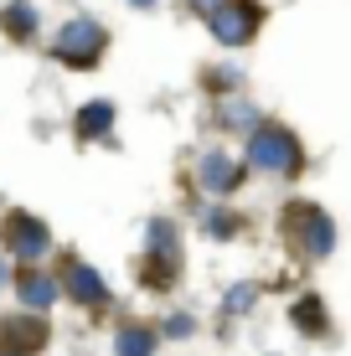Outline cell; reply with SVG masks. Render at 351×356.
<instances>
[{
    "instance_id": "1",
    "label": "cell",
    "mask_w": 351,
    "mask_h": 356,
    "mask_svg": "<svg viewBox=\"0 0 351 356\" xmlns=\"http://www.w3.org/2000/svg\"><path fill=\"white\" fill-rule=\"evenodd\" d=\"M99 47H104V31L93 26V21H72V26L57 36V52H63L67 63H88Z\"/></svg>"
},
{
    "instance_id": "2",
    "label": "cell",
    "mask_w": 351,
    "mask_h": 356,
    "mask_svg": "<svg viewBox=\"0 0 351 356\" xmlns=\"http://www.w3.org/2000/svg\"><path fill=\"white\" fill-rule=\"evenodd\" d=\"M259 161L263 165H289V140L284 134H263L259 140Z\"/></svg>"
},
{
    "instance_id": "3",
    "label": "cell",
    "mask_w": 351,
    "mask_h": 356,
    "mask_svg": "<svg viewBox=\"0 0 351 356\" xmlns=\"http://www.w3.org/2000/svg\"><path fill=\"white\" fill-rule=\"evenodd\" d=\"M217 36H222V42H243L248 36V16L243 10H222V16H217Z\"/></svg>"
},
{
    "instance_id": "4",
    "label": "cell",
    "mask_w": 351,
    "mask_h": 356,
    "mask_svg": "<svg viewBox=\"0 0 351 356\" xmlns=\"http://www.w3.org/2000/svg\"><path fill=\"white\" fill-rule=\"evenodd\" d=\"M6 21H10V31H16V36H31L36 10H31V6H10V10H6Z\"/></svg>"
},
{
    "instance_id": "5",
    "label": "cell",
    "mask_w": 351,
    "mask_h": 356,
    "mask_svg": "<svg viewBox=\"0 0 351 356\" xmlns=\"http://www.w3.org/2000/svg\"><path fill=\"white\" fill-rule=\"evenodd\" d=\"M135 6H145V0H135Z\"/></svg>"
}]
</instances>
